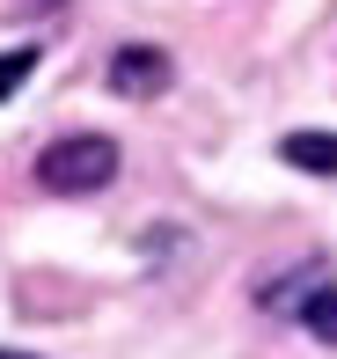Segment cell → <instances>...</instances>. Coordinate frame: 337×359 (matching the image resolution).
Listing matches in <instances>:
<instances>
[{
	"mask_svg": "<svg viewBox=\"0 0 337 359\" xmlns=\"http://www.w3.org/2000/svg\"><path fill=\"white\" fill-rule=\"evenodd\" d=\"M279 154L294 169H308V176H337V133H286Z\"/></svg>",
	"mask_w": 337,
	"mask_h": 359,
	"instance_id": "obj_3",
	"label": "cell"
},
{
	"mask_svg": "<svg viewBox=\"0 0 337 359\" xmlns=\"http://www.w3.org/2000/svg\"><path fill=\"white\" fill-rule=\"evenodd\" d=\"M118 176V140L110 133H59L37 147V191L52 198H88Z\"/></svg>",
	"mask_w": 337,
	"mask_h": 359,
	"instance_id": "obj_1",
	"label": "cell"
},
{
	"mask_svg": "<svg viewBox=\"0 0 337 359\" xmlns=\"http://www.w3.org/2000/svg\"><path fill=\"white\" fill-rule=\"evenodd\" d=\"M315 286H323V264H301V271H286V279H271L256 301H264V308H279V316H301V301H308Z\"/></svg>",
	"mask_w": 337,
	"mask_h": 359,
	"instance_id": "obj_4",
	"label": "cell"
},
{
	"mask_svg": "<svg viewBox=\"0 0 337 359\" xmlns=\"http://www.w3.org/2000/svg\"><path fill=\"white\" fill-rule=\"evenodd\" d=\"M294 323L315 337V345H330V352H337V286L323 279V286L308 293V301H301V316H294Z\"/></svg>",
	"mask_w": 337,
	"mask_h": 359,
	"instance_id": "obj_5",
	"label": "cell"
},
{
	"mask_svg": "<svg viewBox=\"0 0 337 359\" xmlns=\"http://www.w3.org/2000/svg\"><path fill=\"white\" fill-rule=\"evenodd\" d=\"M37 74V44H15V52H0V103H8L22 81Z\"/></svg>",
	"mask_w": 337,
	"mask_h": 359,
	"instance_id": "obj_6",
	"label": "cell"
},
{
	"mask_svg": "<svg viewBox=\"0 0 337 359\" xmlns=\"http://www.w3.org/2000/svg\"><path fill=\"white\" fill-rule=\"evenodd\" d=\"M169 81H176V59L162 52V44H118V52H110V88L132 95V103L162 95Z\"/></svg>",
	"mask_w": 337,
	"mask_h": 359,
	"instance_id": "obj_2",
	"label": "cell"
},
{
	"mask_svg": "<svg viewBox=\"0 0 337 359\" xmlns=\"http://www.w3.org/2000/svg\"><path fill=\"white\" fill-rule=\"evenodd\" d=\"M0 359H15V352H0Z\"/></svg>",
	"mask_w": 337,
	"mask_h": 359,
	"instance_id": "obj_7",
	"label": "cell"
}]
</instances>
